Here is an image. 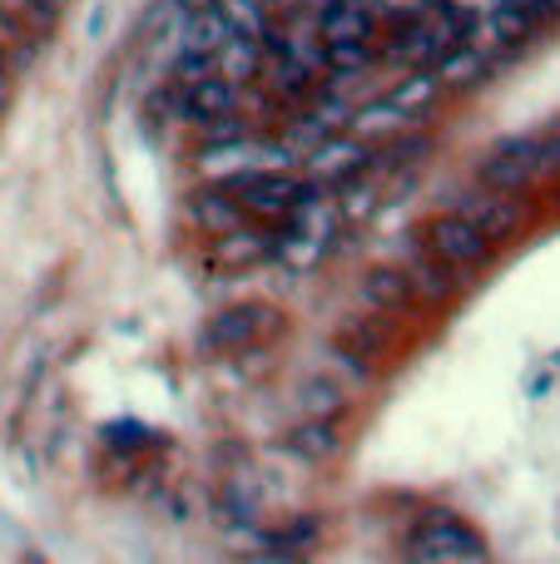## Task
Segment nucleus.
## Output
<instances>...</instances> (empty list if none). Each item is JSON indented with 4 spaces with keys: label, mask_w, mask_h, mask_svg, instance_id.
I'll return each mask as SVG.
<instances>
[{
    "label": "nucleus",
    "mask_w": 560,
    "mask_h": 564,
    "mask_svg": "<svg viewBox=\"0 0 560 564\" xmlns=\"http://www.w3.org/2000/svg\"><path fill=\"white\" fill-rule=\"evenodd\" d=\"M283 332V312L268 307V302H234V307L214 312L208 327L198 332V347L204 351H248L258 341L278 337Z\"/></svg>",
    "instance_id": "1"
},
{
    "label": "nucleus",
    "mask_w": 560,
    "mask_h": 564,
    "mask_svg": "<svg viewBox=\"0 0 560 564\" xmlns=\"http://www.w3.org/2000/svg\"><path fill=\"white\" fill-rule=\"evenodd\" d=\"M417 243L427 248L432 258H442L446 268H452L456 278H466L472 268H482L486 258H492V248L496 243H486L482 234H476L466 218H456V214H437V218H427L422 228H417Z\"/></svg>",
    "instance_id": "2"
},
{
    "label": "nucleus",
    "mask_w": 560,
    "mask_h": 564,
    "mask_svg": "<svg viewBox=\"0 0 560 564\" xmlns=\"http://www.w3.org/2000/svg\"><path fill=\"white\" fill-rule=\"evenodd\" d=\"M486 545L472 525H462L456 516H437L407 540V564H472L482 560Z\"/></svg>",
    "instance_id": "3"
},
{
    "label": "nucleus",
    "mask_w": 560,
    "mask_h": 564,
    "mask_svg": "<svg viewBox=\"0 0 560 564\" xmlns=\"http://www.w3.org/2000/svg\"><path fill=\"white\" fill-rule=\"evenodd\" d=\"M482 188H496V194H526L531 184H541V134L531 139H506L476 169Z\"/></svg>",
    "instance_id": "4"
},
{
    "label": "nucleus",
    "mask_w": 560,
    "mask_h": 564,
    "mask_svg": "<svg viewBox=\"0 0 560 564\" xmlns=\"http://www.w3.org/2000/svg\"><path fill=\"white\" fill-rule=\"evenodd\" d=\"M313 35L323 45H337V40L377 45L383 40V10H377V0H327L323 10H313Z\"/></svg>",
    "instance_id": "5"
},
{
    "label": "nucleus",
    "mask_w": 560,
    "mask_h": 564,
    "mask_svg": "<svg viewBox=\"0 0 560 564\" xmlns=\"http://www.w3.org/2000/svg\"><path fill=\"white\" fill-rule=\"evenodd\" d=\"M452 214H456V218H466V224H472L476 234L486 238V243H502V238H511L516 228H521L526 208L516 204V194H496V188H476V194H456Z\"/></svg>",
    "instance_id": "6"
},
{
    "label": "nucleus",
    "mask_w": 560,
    "mask_h": 564,
    "mask_svg": "<svg viewBox=\"0 0 560 564\" xmlns=\"http://www.w3.org/2000/svg\"><path fill=\"white\" fill-rule=\"evenodd\" d=\"M169 85H174V79H169ZM174 89H179V119L194 129L214 124V119H224V115H238V85L224 79L218 69L194 79V85H174Z\"/></svg>",
    "instance_id": "7"
},
{
    "label": "nucleus",
    "mask_w": 560,
    "mask_h": 564,
    "mask_svg": "<svg viewBox=\"0 0 560 564\" xmlns=\"http://www.w3.org/2000/svg\"><path fill=\"white\" fill-rule=\"evenodd\" d=\"M363 169H373V149H367L363 139L333 134L308 149V178H313V184H347V178H357Z\"/></svg>",
    "instance_id": "8"
},
{
    "label": "nucleus",
    "mask_w": 560,
    "mask_h": 564,
    "mask_svg": "<svg viewBox=\"0 0 560 564\" xmlns=\"http://www.w3.org/2000/svg\"><path fill=\"white\" fill-rule=\"evenodd\" d=\"M397 263L407 268V278H412V292H417V302H446L456 292V278L452 268L442 263V258H432L427 253L422 243H417V238H407L402 243V258H397Z\"/></svg>",
    "instance_id": "9"
},
{
    "label": "nucleus",
    "mask_w": 560,
    "mask_h": 564,
    "mask_svg": "<svg viewBox=\"0 0 560 564\" xmlns=\"http://www.w3.org/2000/svg\"><path fill=\"white\" fill-rule=\"evenodd\" d=\"M357 302H363L367 312H402L417 302V292H412V278H407L402 263H377L373 273L357 282Z\"/></svg>",
    "instance_id": "10"
},
{
    "label": "nucleus",
    "mask_w": 560,
    "mask_h": 564,
    "mask_svg": "<svg viewBox=\"0 0 560 564\" xmlns=\"http://www.w3.org/2000/svg\"><path fill=\"white\" fill-rule=\"evenodd\" d=\"M392 341H397V327L387 322V312H363V317L343 322L333 347L357 361H373V357H383V351H392Z\"/></svg>",
    "instance_id": "11"
},
{
    "label": "nucleus",
    "mask_w": 560,
    "mask_h": 564,
    "mask_svg": "<svg viewBox=\"0 0 560 564\" xmlns=\"http://www.w3.org/2000/svg\"><path fill=\"white\" fill-rule=\"evenodd\" d=\"M189 224L204 228L208 238H218V234H234V228H244L248 218H244V208H238V198L228 194L224 184H214V188H198V194L189 198Z\"/></svg>",
    "instance_id": "12"
},
{
    "label": "nucleus",
    "mask_w": 560,
    "mask_h": 564,
    "mask_svg": "<svg viewBox=\"0 0 560 564\" xmlns=\"http://www.w3.org/2000/svg\"><path fill=\"white\" fill-rule=\"evenodd\" d=\"M278 253V238L268 234V228H234V234H218L214 238V263L224 268H254L263 263V258Z\"/></svg>",
    "instance_id": "13"
},
{
    "label": "nucleus",
    "mask_w": 560,
    "mask_h": 564,
    "mask_svg": "<svg viewBox=\"0 0 560 564\" xmlns=\"http://www.w3.org/2000/svg\"><path fill=\"white\" fill-rule=\"evenodd\" d=\"M492 65H496L492 50L456 45V50H446V55L437 59L432 75H437V85H442V89H466V85H476V79H486V69H492Z\"/></svg>",
    "instance_id": "14"
},
{
    "label": "nucleus",
    "mask_w": 560,
    "mask_h": 564,
    "mask_svg": "<svg viewBox=\"0 0 560 564\" xmlns=\"http://www.w3.org/2000/svg\"><path fill=\"white\" fill-rule=\"evenodd\" d=\"M283 446L303 460H333L343 451V431L333 426V416H308L298 431H288Z\"/></svg>",
    "instance_id": "15"
},
{
    "label": "nucleus",
    "mask_w": 560,
    "mask_h": 564,
    "mask_svg": "<svg viewBox=\"0 0 560 564\" xmlns=\"http://www.w3.org/2000/svg\"><path fill=\"white\" fill-rule=\"evenodd\" d=\"M437 95H442V85H437V75H432V69H407V79L392 89V95H387V105H392V109H402L407 119H417L427 105H432Z\"/></svg>",
    "instance_id": "16"
},
{
    "label": "nucleus",
    "mask_w": 560,
    "mask_h": 564,
    "mask_svg": "<svg viewBox=\"0 0 560 564\" xmlns=\"http://www.w3.org/2000/svg\"><path fill=\"white\" fill-rule=\"evenodd\" d=\"M313 540H317V520H293V525L278 530V535H263V545L268 550H288V555H303Z\"/></svg>",
    "instance_id": "17"
},
{
    "label": "nucleus",
    "mask_w": 560,
    "mask_h": 564,
    "mask_svg": "<svg viewBox=\"0 0 560 564\" xmlns=\"http://www.w3.org/2000/svg\"><path fill=\"white\" fill-rule=\"evenodd\" d=\"M303 406L313 411V416H333V411L343 406V391H337V381H308V387H303Z\"/></svg>",
    "instance_id": "18"
},
{
    "label": "nucleus",
    "mask_w": 560,
    "mask_h": 564,
    "mask_svg": "<svg viewBox=\"0 0 560 564\" xmlns=\"http://www.w3.org/2000/svg\"><path fill=\"white\" fill-rule=\"evenodd\" d=\"M0 75H10V59H6V50H0Z\"/></svg>",
    "instance_id": "19"
}]
</instances>
